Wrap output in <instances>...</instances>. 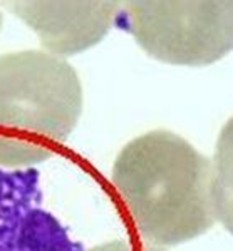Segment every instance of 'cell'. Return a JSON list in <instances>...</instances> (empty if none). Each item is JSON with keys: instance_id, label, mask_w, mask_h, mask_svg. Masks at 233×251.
I'll use <instances>...</instances> for the list:
<instances>
[{"instance_id": "obj_1", "label": "cell", "mask_w": 233, "mask_h": 251, "mask_svg": "<svg viewBox=\"0 0 233 251\" xmlns=\"http://www.w3.org/2000/svg\"><path fill=\"white\" fill-rule=\"evenodd\" d=\"M111 179L149 245L191 241L216 221L210 159L171 131L156 129L129 141L114 161Z\"/></svg>"}, {"instance_id": "obj_2", "label": "cell", "mask_w": 233, "mask_h": 251, "mask_svg": "<svg viewBox=\"0 0 233 251\" xmlns=\"http://www.w3.org/2000/svg\"><path fill=\"white\" fill-rule=\"evenodd\" d=\"M83 112V86L46 50L0 55V168L24 169L57 152Z\"/></svg>"}, {"instance_id": "obj_3", "label": "cell", "mask_w": 233, "mask_h": 251, "mask_svg": "<svg viewBox=\"0 0 233 251\" xmlns=\"http://www.w3.org/2000/svg\"><path fill=\"white\" fill-rule=\"evenodd\" d=\"M128 30L151 57L173 66H210L232 52L233 2L126 3Z\"/></svg>"}, {"instance_id": "obj_4", "label": "cell", "mask_w": 233, "mask_h": 251, "mask_svg": "<svg viewBox=\"0 0 233 251\" xmlns=\"http://www.w3.org/2000/svg\"><path fill=\"white\" fill-rule=\"evenodd\" d=\"M7 7L37 34L46 52L76 55L99 44L119 14V2H46L17 0Z\"/></svg>"}, {"instance_id": "obj_5", "label": "cell", "mask_w": 233, "mask_h": 251, "mask_svg": "<svg viewBox=\"0 0 233 251\" xmlns=\"http://www.w3.org/2000/svg\"><path fill=\"white\" fill-rule=\"evenodd\" d=\"M37 174L0 177V251H81L51 213L37 204Z\"/></svg>"}, {"instance_id": "obj_6", "label": "cell", "mask_w": 233, "mask_h": 251, "mask_svg": "<svg viewBox=\"0 0 233 251\" xmlns=\"http://www.w3.org/2000/svg\"><path fill=\"white\" fill-rule=\"evenodd\" d=\"M210 163L216 221L232 231V121L225 124Z\"/></svg>"}, {"instance_id": "obj_7", "label": "cell", "mask_w": 233, "mask_h": 251, "mask_svg": "<svg viewBox=\"0 0 233 251\" xmlns=\"http://www.w3.org/2000/svg\"><path fill=\"white\" fill-rule=\"evenodd\" d=\"M89 251H140V250H134L133 246L126 241L116 240V241H109V243H103V245H97Z\"/></svg>"}, {"instance_id": "obj_8", "label": "cell", "mask_w": 233, "mask_h": 251, "mask_svg": "<svg viewBox=\"0 0 233 251\" xmlns=\"http://www.w3.org/2000/svg\"><path fill=\"white\" fill-rule=\"evenodd\" d=\"M140 251H166L165 248H161V246H156V245H149V243H145V245L141 246Z\"/></svg>"}, {"instance_id": "obj_9", "label": "cell", "mask_w": 233, "mask_h": 251, "mask_svg": "<svg viewBox=\"0 0 233 251\" xmlns=\"http://www.w3.org/2000/svg\"><path fill=\"white\" fill-rule=\"evenodd\" d=\"M0 30H2V12H0Z\"/></svg>"}]
</instances>
